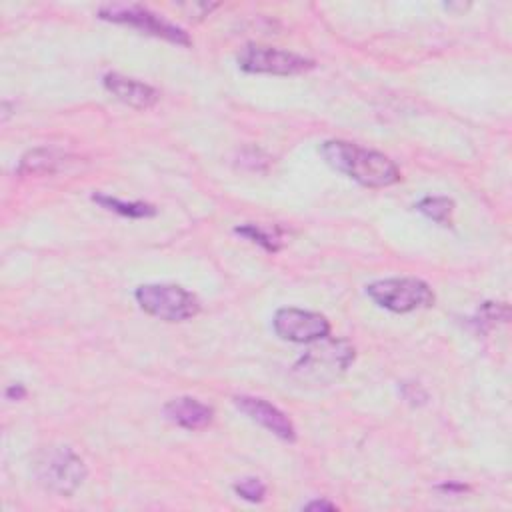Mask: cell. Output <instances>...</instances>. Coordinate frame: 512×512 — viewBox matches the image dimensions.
I'll return each instance as SVG.
<instances>
[{"label":"cell","instance_id":"obj_9","mask_svg":"<svg viewBox=\"0 0 512 512\" xmlns=\"http://www.w3.org/2000/svg\"><path fill=\"white\" fill-rule=\"evenodd\" d=\"M234 406L242 414H246L252 422L260 424L262 428L276 434L278 438L288 440V442H292L296 438L292 420L282 410H278L274 404H270L262 398H254V396H236Z\"/></svg>","mask_w":512,"mask_h":512},{"label":"cell","instance_id":"obj_11","mask_svg":"<svg viewBox=\"0 0 512 512\" xmlns=\"http://www.w3.org/2000/svg\"><path fill=\"white\" fill-rule=\"evenodd\" d=\"M164 416L186 430H200L206 428L212 422L214 410L190 396H180V398H172L166 406H164Z\"/></svg>","mask_w":512,"mask_h":512},{"label":"cell","instance_id":"obj_12","mask_svg":"<svg viewBox=\"0 0 512 512\" xmlns=\"http://www.w3.org/2000/svg\"><path fill=\"white\" fill-rule=\"evenodd\" d=\"M68 162V154L54 148H34L28 150L18 164V174H54L64 168Z\"/></svg>","mask_w":512,"mask_h":512},{"label":"cell","instance_id":"obj_5","mask_svg":"<svg viewBox=\"0 0 512 512\" xmlns=\"http://www.w3.org/2000/svg\"><path fill=\"white\" fill-rule=\"evenodd\" d=\"M366 294L390 312L406 314L434 304L432 288L418 278H386L366 286Z\"/></svg>","mask_w":512,"mask_h":512},{"label":"cell","instance_id":"obj_7","mask_svg":"<svg viewBox=\"0 0 512 512\" xmlns=\"http://www.w3.org/2000/svg\"><path fill=\"white\" fill-rule=\"evenodd\" d=\"M100 18L104 20H110V22H118V24H128L132 28H138L146 34H152L156 38H164L172 44H180V46H188L190 44V38L188 34L166 22L164 18H160L158 14L150 12L148 8L144 6H136V4H110V6H104L100 8Z\"/></svg>","mask_w":512,"mask_h":512},{"label":"cell","instance_id":"obj_17","mask_svg":"<svg viewBox=\"0 0 512 512\" xmlns=\"http://www.w3.org/2000/svg\"><path fill=\"white\" fill-rule=\"evenodd\" d=\"M302 508H304V510H334V508H336V504L326 502V500H312V502L304 504Z\"/></svg>","mask_w":512,"mask_h":512},{"label":"cell","instance_id":"obj_10","mask_svg":"<svg viewBox=\"0 0 512 512\" xmlns=\"http://www.w3.org/2000/svg\"><path fill=\"white\" fill-rule=\"evenodd\" d=\"M104 88L120 102L138 110H148L158 102V92L152 86L116 72L104 76Z\"/></svg>","mask_w":512,"mask_h":512},{"label":"cell","instance_id":"obj_4","mask_svg":"<svg viewBox=\"0 0 512 512\" xmlns=\"http://www.w3.org/2000/svg\"><path fill=\"white\" fill-rule=\"evenodd\" d=\"M138 306L160 320L184 322L200 312L198 298L176 284H144L134 292Z\"/></svg>","mask_w":512,"mask_h":512},{"label":"cell","instance_id":"obj_16","mask_svg":"<svg viewBox=\"0 0 512 512\" xmlns=\"http://www.w3.org/2000/svg\"><path fill=\"white\" fill-rule=\"evenodd\" d=\"M234 492L248 502H262L266 496V486L258 478H242L234 484Z\"/></svg>","mask_w":512,"mask_h":512},{"label":"cell","instance_id":"obj_8","mask_svg":"<svg viewBox=\"0 0 512 512\" xmlns=\"http://www.w3.org/2000/svg\"><path fill=\"white\" fill-rule=\"evenodd\" d=\"M274 332L288 342H316L330 334V322L316 312L300 308H280L272 320Z\"/></svg>","mask_w":512,"mask_h":512},{"label":"cell","instance_id":"obj_13","mask_svg":"<svg viewBox=\"0 0 512 512\" xmlns=\"http://www.w3.org/2000/svg\"><path fill=\"white\" fill-rule=\"evenodd\" d=\"M92 200L98 202L100 206H104L106 210H112L120 216H128V218H148L156 214V208L144 202H122L118 198L106 196V194H92Z\"/></svg>","mask_w":512,"mask_h":512},{"label":"cell","instance_id":"obj_6","mask_svg":"<svg viewBox=\"0 0 512 512\" xmlns=\"http://www.w3.org/2000/svg\"><path fill=\"white\" fill-rule=\"evenodd\" d=\"M236 60H238V66L250 74L288 76V74H300L314 68V62L310 58H304L296 52L278 50L272 46H258V44L244 46L238 52Z\"/></svg>","mask_w":512,"mask_h":512},{"label":"cell","instance_id":"obj_3","mask_svg":"<svg viewBox=\"0 0 512 512\" xmlns=\"http://www.w3.org/2000/svg\"><path fill=\"white\" fill-rule=\"evenodd\" d=\"M354 360V348L346 340H316L294 366V374L302 382L328 384L348 370Z\"/></svg>","mask_w":512,"mask_h":512},{"label":"cell","instance_id":"obj_1","mask_svg":"<svg viewBox=\"0 0 512 512\" xmlns=\"http://www.w3.org/2000/svg\"><path fill=\"white\" fill-rule=\"evenodd\" d=\"M320 154L330 168L346 174L362 186L382 188L400 180V170L388 156L346 140L324 142L320 146Z\"/></svg>","mask_w":512,"mask_h":512},{"label":"cell","instance_id":"obj_15","mask_svg":"<svg viewBox=\"0 0 512 512\" xmlns=\"http://www.w3.org/2000/svg\"><path fill=\"white\" fill-rule=\"evenodd\" d=\"M236 234L246 236L248 240H252V242L264 246V248L270 250V252H276V250L280 248V240H278L274 234H270L268 230H264V228H260V226H254V224L236 228Z\"/></svg>","mask_w":512,"mask_h":512},{"label":"cell","instance_id":"obj_2","mask_svg":"<svg viewBox=\"0 0 512 512\" xmlns=\"http://www.w3.org/2000/svg\"><path fill=\"white\" fill-rule=\"evenodd\" d=\"M34 476L44 490L58 496H70L82 486L86 466L72 448L48 446L40 450L34 460Z\"/></svg>","mask_w":512,"mask_h":512},{"label":"cell","instance_id":"obj_14","mask_svg":"<svg viewBox=\"0 0 512 512\" xmlns=\"http://www.w3.org/2000/svg\"><path fill=\"white\" fill-rule=\"evenodd\" d=\"M418 212L428 216L430 220L448 226L452 222V212H454V202L444 196H426L416 204Z\"/></svg>","mask_w":512,"mask_h":512},{"label":"cell","instance_id":"obj_18","mask_svg":"<svg viewBox=\"0 0 512 512\" xmlns=\"http://www.w3.org/2000/svg\"><path fill=\"white\" fill-rule=\"evenodd\" d=\"M26 396V390L22 384H12L8 390H6V398L8 400H20Z\"/></svg>","mask_w":512,"mask_h":512}]
</instances>
